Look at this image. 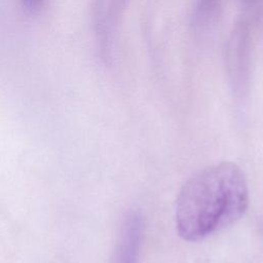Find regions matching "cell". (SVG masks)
Wrapping results in <instances>:
<instances>
[{
    "instance_id": "cell-1",
    "label": "cell",
    "mask_w": 263,
    "mask_h": 263,
    "mask_svg": "<svg viewBox=\"0 0 263 263\" xmlns=\"http://www.w3.org/2000/svg\"><path fill=\"white\" fill-rule=\"evenodd\" d=\"M248 205L241 168L229 161L209 165L190 177L178 194L177 232L184 240H201L239 220Z\"/></svg>"
},
{
    "instance_id": "cell-2",
    "label": "cell",
    "mask_w": 263,
    "mask_h": 263,
    "mask_svg": "<svg viewBox=\"0 0 263 263\" xmlns=\"http://www.w3.org/2000/svg\"><path fill=\"white\" fill-rule=\"evenodd\" d=\"M143 231L144 223L142 216L137 212L129 214L121 227L113 263L139 262Z\"/></svg>"
},
{
    "instance_id": "cell-3",
    "label": "cell",
    "mask_w": 263,
    "mask_h": 263,
    "mask_svg": "<svg viewBox=\"0 0 263 263\" xmlns=\"http://www.w3.org/2000/svg\"><path fill=\"white\" fill-rule=\"evenodd\" d=\"M24 6L29 9L30 11H35L38 10L42 4L44 3L45 0H22Z\"/></svg>"
}]
</instances>
